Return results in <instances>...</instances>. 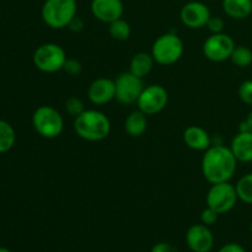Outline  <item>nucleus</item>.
<instances>
[{"mask_svg": "<svg viewBox=\"0 0 252 252\" xmlns=\"http://www.w3.org/2000/svg\"><path fill=\"white\" fill-rule=\"evenodd\" d=\"M238 160L230 148L221 144L211 145L202 158V174L209 184L229 182L236 172Z\"/></svg>", "mask_w": 252, "mask_h": 252, "instance_id": "1", "label": "nucleus"}, {"mask_svg": "<svg viewBox=\"0 0 252 252\" xmlns=\"http://www.w3.org/2000/svg\"><path fill=\"white\" fill-rule=\"evenodd\" d=\"M74 130L88 142H101L111 132V122L107 116L98 110H85L74 120Z\"/></svg>", "mask_w": 252, "mask_h": 252, "instance_id": "2", "label": "nucleus"}, {"mask_svg": "<svg viewBox=\"0 0 252 252\" xmlns=\"http://www.w3.org/2000/svg\"><path fill=\"white\" fill-rule=\"evenodd\" d=\"M78 12L76 0H46L42 5V20L53 30H62L69 26Z\"/></svg>", "mask_w": 252, "mask_h": 252, "instance_id": "3", "label": "nucleus"}, {"mask_svg": "<svg viewBox=\"0 0 252 252\" xmlns=\"http://www.w3.org/2000/svg\"><path fill=\"white\" fill-rule=\"evenodd\" d=\"M184 42L174 32H167L155 39L152 47V56L160 65H172L184 56Z\"/></svg>", "mask_w": 252, "mask_h": 252, "instance_id": "4", "label": "nucleus"}, {"mask_svg": "<svg viewBox=\"0 0 252 252\" xmlns=\"http://www.w3.org/2000/svg\"><path fill=\"white\" fill-rule=\"evenodd\" d=\"M32 126L41 137L46 139H54L63 132V116L52 106H41L32 116Z\"/></svg>", "mask_w": 252, "mask_h": 252, "instance_id": "5", "label": "nucleus"}, {"mask_svg": "<svg viewBox=\"0 0 252 252\" xmlns=\"http://www.w3.org/2000/svg\"><path fill=\"white\" fill-rule=\"evenodd\" d=\"M66 57L63 47L57 43L41 44L33 53V64L38 70L43 73H57L63 70Z\"/></svg>", "mask_w": 252, "mask_h": 252, "instance_id": "6", "label": "nucleus"}, {"mask_svg": "<svg viewBox=\"0 0 252 252\" xmlns=\"http://www.w3.org/2000/svg\"><path fill=\"white\" fill-rule=\"evenodd\" d=\"M239 197L236 189L230 182L214 184L206 196L207 207L214 209L218 214H225L236 206Z\"/></svg>", "mask_w": 252, "mask_h": 252, "instance_id": "7", "label": "nucleus"}, {"mask_svg": "<svg viewBox=\"0 0 252 252\" xmlns=\"http://www.w3.org/2000/svg\"><path fill=\"white\" fill-rule=\"evenodd\" d=\"M235 42L229 34L212 33L203 43V54L208 61L214 63H221L230 59L231 53L235 48Z\"/></svg>", "mask_w": 252, "mask_h": 252, "instance_id": "8", "label": "nucleus"}, {"mask_svg": "<svg viewBox=\"0 0 252 252\" xmlns=\"http://www.w3.org/2000/svg\"><path fill=\"white\" fill-rule=\"evenodd\" d=\"M116 100L122 105L137 103L140 94L144 90V83L142 78H138L130 71L120 74L115 80Z\"/></svg>", "mask_w": 252, "mask_h": 252, "instance_id": "9", "label": "nucleus"}, {"mask_svg": "<svg viewBox=\"0 0 252 252\" xmlns=\"http://www.w3.org/2000/svg\"><path fill=\"white\" fill-rule=\"evenodd\" d=\"M169 102V94L166 89L161 85H149L144 88L137 101L138 110L144 112L147 116L157 115L161 112Z\"/></svg>", "mask_w": 252, "mask_h": 252, "instance_id": "10", "label": "nucleus"}, {"mask_svg": "<svg viewBox=\"0 0 252 252\" xmlns=\"http://www.w3.org/2000/svg\"><path fill=\"white\" fill-rule=\"evenodd\" d=\"M211 16V10L202 1L186 2L180 11V19L182 24L192 30H198L207 26Z\"/></svg>", "mask_w": 252, "mask_h": 252, "instance_id": "11", "label": "nucleus"}, {"mask_svg": "<svg viewBox=\"0 0 252 252\" xmlns=\"http://www.w3.org/2000/svg\"><path fill=\"white\" fill-rule=\"evenodd\" d=\"M91 14L103 24H111L121 19L125 12L122 0H91Z\"/></svg>", "mask_w": 252, "mask_h": 252, "instance_id": "12", "label": "nucleus"}, {"mask_svg": "<svg viewBox=\"0 0 252 252\" xmlns=\"http://www.w3.org/2000/svg\"><path fill=\"white\" fill-rule=\"evenodd\" d=\"M186 243L193 252H209L213 249L214 236L204 224H194L186 233Z\"/></svg>", "mask_w": 252, "mask_h": 252, "instance_id": "13", "label": "nucleus"}, {"mask_svg": "<svg viewBox=\"0 0 252 252\" xmlns=\"http://www.w3.org/2000/svg\"><path fill=\"white\" fill-rule=\"evenodd\" d=\"M88 97L96 106L106 105L116 97L115 80L108 78H98L90 84L88 89Z\"/></svg>", "mask_w": 252, "mask_h": 252, "instance_id": "14", "label": "nucleus"}, {"mask_svg": "<svg viewBox=\"0 0 252 252\" xmlns=\"http://www.w3.org/2000/svg\"><path fill=\"white\" fill-rule=\"evenodd\" d=\"M184 142L189 149L206 152L212 145V138L204 128L199 126H189L184 132Z\"/></svg>", "mask_w": 252, "mask_h": 252, "instance_id": "15", "label": "nucleus"}, {"mask_svg": "<svg viewBox=\"0 0 252 252\" xmlns=\"http://www.w3.org/2000/svg\"><path fill=\"white\" fill-rule=\"evenodd\" d=\"M230 150L240 162H252V133L240 132L233 138Z\"/></svg>", "mask_w": 252, "mask_h": 252, "instance_id": "16", "label": "nucleus"}, {"mask_svg": "<svg viewBox=\"0 0 252 252\" xmlns=\"http://www.w3.org/2000/svg\"><path fill=\"white\" fill-rule=\"evenodd\" d=\"M221 7L231 19L244 20L252 14V0H223Z\"/></svg>", "mask_w": 252, "mask_h": 252, "instance_id": "17", "label": "nucleus"}, {"mask_svg": "<svg viewBox=\"0 0 252 252\" xmlns=\"http://www.w3.org/2000/svg\"><path fill=\"white\" fill-rule=\"evenodd\" d=\"M148 127L147 115L140 110L132 111L125 121V129L130 137L137 138L145 133Z\"/></svg>", "mask_w": 252, "mask_h": 252, "instance_id": "18", "label": "nucleus"}, {"mask_svg": "<svg viewBox=\"0 0 252 252\" xmlns=\"http://www.w3.org/2000/svg\"><path fill=\"white\" fill-rule=\"evenodd\" d=\"M154 63L155 61L153 58L152 53L139 52V53L133 56L129 64V71L132 74H134L135 76H138V78L143 79L152 71Z\"/></svg>", "mask_w": 252, "mask_h": 252, "instance_id": "19", "label": "nucleus"}, {"mask_svg": "<svg viewBox=\"0 0 252 252\" xmlns=\"http://www.w3.org/2000/svg\"><path fill=\"white\" fill-rule=\"evenodd\" d=\"M16 134L9 122L0 120V153H6L15 145Z\"/></svg>", "mask_w": 252, "mask_h": 252, "instance_id": "20", "label": "nucleus"}, {"mask_svg": "<svg viewBox=\"0 0 252 252\" xmlns=\"http://www.w3.org/2000/svg\"><path fill=\"white\" fill-rule=\"evenodd\" d=\"M130 32H132L130 25L122 17L108 24V33L115 41H127L130 37Z\"/></svg>", "mask_w": 252, "mask_h": 252, "instance_id": "21", "label": "nucleus"}, {"mask_svg": "<svg viewBox=\"0 0 252 252\" xmlns=\"http://www.w3.org/2000/svg\"><path fill=\"white\" fill-rule=\"evenodd\" d=\"M235 189L240 201L246 204H252V172L240 177L236 182Z\"/></svg>", "mask_w": 252, "mask_h": 252, "instance_id": "22", "label": "nucleus"}, {"mask_svg": "<svg viewBox=\"0 0 252 252\" xmlns=\"http://www.w3.org/2000/svg\"><path fill=\"white\" fill-rule=\"evenodd\" d=\"M230 59L239 68H248L252 64V51L249 47L236 46L231 53Z\"/></svg>", "mask_w": 252, "mask_h": 252, "instance_id": "23", "label": "nucleus"}, {"mask_svg": "<svg viewBox=\"0 0 252 252\" xmlns=\"http://www.w3.org/2000/svg\"><path fill=\"white\" fill-rule=\"evenodd\" d=\"M65 111L69 113V115L73 116V117H78L79 115H81V113L85 111L84 102L79 97L73 96V97H70L66 100Z\"/></svg>", "mask_w": 252, "mask_h": 252, "instance_id": "24", "label": "nucleus"}, {"mask_svg": "<svg viewBox=\"0 0 252 252\" xmlns=\"http://www.w3.org/2000/svg\"><path fill=\"white\" fill-rule=\"evenodd\" d=\"M239 97L246 105L252 106V80H245L239 86Z\"/></svg>", "mask_w": 252, "mask_h": 252, "instance_id": "25", "label": "nucleus"}, {"mask_svg": "<svg viewBox=\"0 0 252 252\" xmlns=\"http://www.w3.org/2000/svg\"><path fill=\"white\" fill-rule=\"evenodd\" d=\"M63 70L70 76H79L81 74V71H83V65H81V63L78 59L68 58L65 64H64Z\"/></svg>", "mask_w": 252, "mask_h": 252, "instance_id": "26", "label": "nucleus"}, {"mask_svg": "<svg viewBox=\"0 0 252 252\" xmlns=\"http://www.w3.org/2000/svg\"><path fill=\"white\" fill-rule=\"evenodd\" d=\"M218 217H219V214L217 213L214 209L207 207V208L203 209L201 213L202 224H204V225H207V226L213 225V224H216L217 220H218Z\"/></svg>", "mask_w": 252, "mask_h": 252, "instance_id": "27", "label": "nucleus"}, {"mask_svg": "<svg viewBox=\"0 0 252 252\" xmlns=\"http://www.w3.org/2000/svg\"><path fill=\"white\" fill-rule=\"evenodd\" d=\"M207 27H208V30L212 33H221L224 27H225V22H224V20L221 17L211 16L208 24H207Z\"/></svg>", "mask_w": 252, "mask_h": 252, "instance_id": "28", "label": "nucleus"}, {"mask_svg": "<svg viewBox=\"0 0 252 252\" xmlns=\"http://www.w3.org/2000/svg\"><path fill=\"white\" fill-rule=\"evenodd\" d=\"M152 252H179L174 245L169 243H158L152 248Z\"/></svg>", "mask_w": 252, "mask_h": 252, "instance_id": "29", "label": "nucleus"}, {"mask_svg": "<svg viewBox=\"0 0 252 252\" xmlns=\"http://www.w3.org/2000/svg\"><path fill=\"white\" fill-rule=\"evenodd\" d=\"M239 130H240V132L252 133V111L248 113L245 120L239 125Z\"/></svg>", "mask_w": 252, "mask_h": 252, "instance_id": "30", "label": "nucleus"}, {"mask_svg": "<svg viewBox=\"0 0 252 252\" xmlns=\"http://www.w3.org/2000/svg\"><path fill=\"white\" fill-rule=\"evenodd\" d=\"M68 29L70 30L71 32H80L81 30L84 29V21L81 17L79 16H75L73 20H71V22L69 24Z\"/></svg>", "mask_w": 252, "mask_h": 252, "instance_id": "31", "label": "nucleus"}, {"mask_svg": "<svg viewBox=\"0 0 252 252\" xmlns=\"http://www.w3.org/2000/svg\"><path fill=\"white\" fill-rule=\"evenodd\" d=\"M218 252H246V251L245 249H244L241 245H239V244L230 243L224 245Z\"/></svg>", "mask_w": 252, "mask_h": 252, "instance_id": "32", "label": "nucleus"}, {"mask_svg": "<svg viewBox=\"0 0 252 252\" xmlns=\"http://www.w3.org/2000/svg\"><path fill=\"white\" fill-rule=\"evenodd\" d=\"M0 252H11L9 249H5V248H0Z\"/></svg>", "mask_w": 252, "mask_h": 252, "instance_id": "33", "label": "nucleus"}, {"mask_svg": "<svg viewBox=\"0 0 252 252\" xmlns=\"http://www.w3.org/2000/svg\"><path fill=\"white\" fill-rule=\"evenodd\" d=\"M251 233H252V221H251Z\"/></svg>", "mask_w": 252, "mask_h": 252, "instance_id": "34", "label": "nucleus"}]
</instances>
